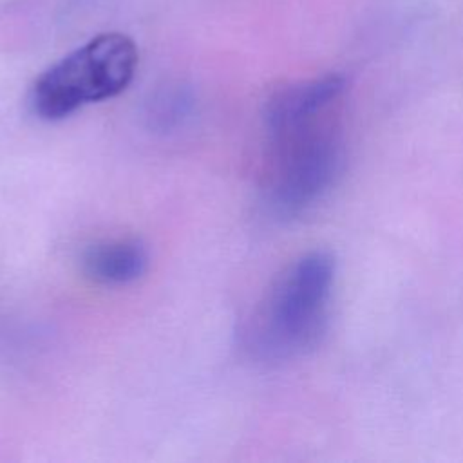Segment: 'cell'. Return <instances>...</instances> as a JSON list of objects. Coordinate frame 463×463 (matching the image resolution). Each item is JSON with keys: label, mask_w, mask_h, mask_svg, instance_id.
Returning <instances> with one entry per match:
<instances>
[{"label": "cell", "mask_w": 463, "mask_h": 463, "mask_svg": "<svg viewBox=\"0 0 463 463\" xmlns=\"http://www.w3.org/2000/svg\"><path fill=\"white\" fill-rule=\"evenodd\" d=\"M345 99L347 80L338 72L286 83L266 99L262 192L275 217L306 213L335 184L344 161Z\"/></svg>", "instance_id": "6da1fadb"}, {"label": "cell", "mask_w": 463, "mask_h": 463, "mask_svg": "<svg viewBox=\"0 0 463 463\" xmlns=\"http://www.w3.org/2000/svg\"><path fill=\"white\" fill-rule=\"evenodd\" d=\"M336 262L327 250L297 257L275 279L250 329V349L268 362L302 356L317 347L329 324Z\"/></svg>", "instance_id": "7a4b0ae2"}, {"label": "cell", "mask_w": 463, "mask_h": 463, "mask_svg": "<svg viewBox=\"0 0 463 463\" xmlns=\"http://www.w3.org/2000/svg\"><path fill=\"white\" fill-rule=\"evenodd\" d=\"M139 65L136 42L123 33H99L47 67L29 92L31 110L45 121H60L85 105L119 96Z\"/></svg>", "instance_id": "3957f363"}, {"label": "cell", "mask_w": 463, "mask_h": 463, "mask_svg": "<svg viewBox=\"0 0 463 463\" xmlns=\"http://www.w3.org/2000/svg\"><path fill=\"white\" fill-rule=\"evenodd\" d=\"M148 268V251L139 239L123 237L92 244L81 259L85 277L99 286H125Z\"/></svg>", "instance_id": "277c9868"}, {"label": "cell", "mask_w": 463, "mask_h": 463, "mask_svg": "<svg viewBox=\"0 0 463 463\" xmlns=\"http://www.w3.org/2000/svg\"><path fill=\"white\" fill-rule=\"evenodd\" d=\"M195 107V98L190 89L183 85H174L159 90L150 101L148 119L157 130L168 132L181 127L192 114Z\"/></svg>", "instance_id": "5b68a950"}]
</instances>
